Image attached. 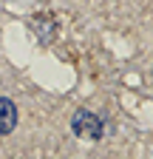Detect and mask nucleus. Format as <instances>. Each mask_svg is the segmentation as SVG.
<instances>
[{"mask_svg":"<svg viewBox=\"0 0 153 159\" xmlns=\"http://www.w3.org/2000/svg\"><path fill=\"white\" fill-rule=\"evenodd\" d=\"M71 128H74L76 136H82V139H99V136H102V122H99V116L91 114V111H85V108L74 114Z\"/></svg>","mask_w":153,"mask_h":159,"instance_id":"1","label":"nucleus"},{"mask_svg":"<svg viewBox=\"0 0 153 159\" xmlns=\"http://www.w3.org/2000/svg\"><path fill=\"white\" fill-rule=\"evenodd\" d=\"M14 125H17V108H14L11 99L0 97V136L11 134V131H14Z\"/></svg>","mask_w":153,"mask_h":159,"instance_id":"2","label":"nucleus"}]
</instances>
